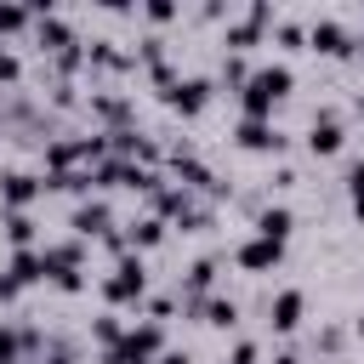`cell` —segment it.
<instances>
[{
	"instance_id": "1",
	"label": "cell",
	"mask_w": 364,
	"mask_h": 364,
	"mask_svg": "<svg viewBox=\"0 0 364 364\" xmlns=\"http://www.w3.org/2000/svg\"><path fill=\"white\" fill-rule=\"evenodd\" d=\"M290 91H296L290 63H262V68H250V80H245V91H239V108H245V119H273V108H279Z\"/></svg>"
},
{
	"instance_id": "2",
	"label": "cell",
	"mask_w": 364,
	"mask_h": 364,
	"mask_svg": "<svg viewBox=\"0 0 364 364\" xmlns=\"http://www.w3.org/2000/svg\"><path fill=\"white\" fill-rule=\"evenodd\" d=\"M40 256H46V279H51L57 290H68V296H80V290H85V239L40 245Z\"/></svg>"
},
{
	"instance_id": "3",
	"label": "cell",
	"mask_w": 364,
	"mask_h": 364,
	"mask_svg": "<svg viewBox=\"0 0 364 364\" xmlns=\"http://www.w3.org/2000/svg\"><path fill=\"white\" fill-rule=\"evenodd\" d=\"M273 23H279V11H273L267 0H250V6H245V17H228V28H222V46L245 57L250 46H262V34H267Z\"/></svg>"
},
{
	"instance_id": "4",
	"label": "cell",
	"mask_w": 364,
	"mask_h": 364,
	"mask_svg": "<svg viewBox=\"0 0 364 364\" xmlns=\"http://www.w3.org/2000/svg\"><path fill=\"white\" fill-rule=\"evenodd\" d=\"M307 51H318V57H341V63H347V57H358V34H353L341 17L324 11V17L307 23Z\"/></svg>"
},
{
	"instance_id": "5",
	"label": "cell",
	"mask_w": 364,
	"mask_h": 364,
	"mask_svg": "<svg viewBox=\"0 0 364 364\" xmlns=\"http://www.w3.org/2000/svg\"><path fill=\"white\" fill-rule=\"evenodd\" d=\"M142 290H148V267H142V256L131 250V256H119V262H114V273L102 279V296H108L114 307H136V301H142Z\"/></svg>"
},
{
	"instance_id": "6",
	"label": "cell",
	"mask_w": 364,
	"mask_h": 364,
	"mask_svg": "<svg viewBox=\"0 0 364 364\" xmlns=\"http://www.w3.org/2000/svg\"><path fill=\"white\" fill-rule=\"evenodd\" d=\"M216 97V80H205V74H182L171 91H165V102L182 114V119H199L205 114V102Z\"/></svg>"
},
{
	"instance_id": "7",
	"label": "cell",
	"mask_w": 364,
	"mask_h": 364,
	"mask_svg": "<svg viewBox=\"0 0 364 364\" xmlns=\"http://www.w3.org/2000/svg\"><path fill=\"white\" fill-rule=\"evenodd\" d=\"M341 148H347L341 114H336V108H318L313 125H307V154H313V159H330V154H341Z\"/></svg>"
},
{
	"instance_id": "8",
	"label": "cell",
	"mask_w": 364,
	"mask_h": 364,
	"mask_svg": "<svg viewBox=\"0 0 364 364\" xmlns=\"http://www.w3.org/2000/svg\"><path fill=\"white\" fill-rule=\"evenodd\" d=\"M34 46H40L46 57H57V51L80 46V34H74V28H68V17H57L51 6H34Z\"/></svg>"
},
{
	"instance_id": "9",
	"label": "cell",
	"mask_w": 364,
	"mask_h": 364,
	"mask_svg": "<svg viewBox=\"0 0 364 364\" xmlns=\"http://www.w3.org/2000/svg\"><path fill=\"white\" fill-rule=\"evenodd\" d=\"M40 193H46V176H28V171H0V210H28Z\"/></svg>"
},
{
	"instance_id": "10",
	"label": "cell",
	"mask_w": 364,
	"mask_h": 364,
	"mask_svg": "<svg viewBox=\"0 0 364 364\" xmlns=\"http://www.w3.org/2000/svg\"><path fill=\"white\" fill-rule=\"evenodd\" d=\"M233 142H239L245 154H279V148H284V131H279L273 119H239V125H233Z\"/></svg>"
},
{
	"instance_id": "11",
	"label": "cell",
	"mask_w": 364,
	"mask_h": 364,
	"mask_svg": "<svg viewBox=\"0 0 364 364\" xmlns=\"http://www.w3.org/2000/svg\"><path fill=\"white\" fill-rule=\"evenodd\" d=\"M68 228H74V239H108V233H114V210H108V199H80Z\"/></svg>"
},
{
	"instance_id": "12",
	"label": "cell",
	"mask_w": 364,
	"mask_h": 364,
	"mask_svg": "<svg viewBox=\"0 0 364 364\" xmlns=\"http://www.w3.org/2000/svg\"><path fill=\"white\" fill-rule=\"evenodd\" d=\"M233 262H239L245 273H273V267L284 262V245H279V239H262V233H250V239L233 250Z\"/></svg>"
},
{
	"instance_id": "13",
	"label": "cell",
	"mask_w": 364,
	"mask_h": 364,
	"mask_svg": "<svg viewBox=\"0 0 364 364\" xmlns=\"http://www.w3.org/2000/svg\"><path fill=\"white\" fill-rule=\"evenodd\" d=\"M85 108H91L108 131H125V125H131V102H125L119 91H91V102H85Z\"/></svg>"
},
{
	"instance_id": "14",
	"label": "cell",
	"mask_w": 364,
	"mask_h": 364,
	"mask_svg": "<svg viewBox=\"0 0 364 364\" xmlns=\"http://www.w3.org/2000/svg\"><path fill=\"white\" fill-rule=\"evenodd\" d=\"M188 313H199V324H210V330H233V324H239V301H233V296H205V301H193Z\"/></svg>"
},
{
	"instance_id": "15",
	"label": "cell",
	"mask_w": 364,
	"mask_h": 364,
	"mask_svg": "<svg viewBox=\"0 0 364 364\" xmlns=\"http://www.w3.org/2000/svg\"><path fill=\"white\" fill-rule=\"evenodd\" d=\"M301 307H307V301H301V290H279V296L267 301V324H273L279 336H290V330L301 324Z\"/></svg>"
},
{
	"instance_id": "16",
	"label": "cell",
	"mask_w": 364,
	"mask_h": 364,
	"mask_svg": "<svg viewBox=\"0 0 364 364\" xmlns=\"http://www.w3.org/2000/svg\"><path fill=\"white\" fill-rule=\"evenodd\" d=\"M125 347H131L136 358H159V353H165V324H154V318L131 324V330H125Z\"/></svg>"
},
{
	"instance_id": "17",
	"label": "cell",
	"mask_w": 364,
	"mask_h": 364,
	"mask_svg": "<svg viewBox=\"0 0 364 364\" xmlns=\"http://www.w3.org/2000/svg\"><path fill=\"white\" fill-rule=\"evenodd\" d=\"M290 228H296L290 205H262V210H256V233H262V239H279V245H284Z\"/></svg>"
},
{
	"instance_id": "18",
	"label": "cell",
	"mask_w": 364,
	"mask_h": 364,
	"mask_svg": "<svg viewBox=\"0 0 364 364\" xmlns=\"http://www.w3.org/2000/svg\"><path fill=\"white\" fill-rule=\"evenodd\" d=\"M159 239H165V222H159L154 210L136 216V222H125V245H131V250H154Z\"/></svg>"
},
{
	"instance_id": "19",
	"label": "cell",
	"mask_w": 364,
	"mask_h": 364,
	"mask_svg": "<svg viewBox=\"0 0 364 364\" xmlns=\"http://www.w3.org/2000/svg\"><path fill=\"white\" fill-rule=\"evenodd\" d=\"M6 273H11V279L28 290V284H40V279H46V256H40V250H11Z\"/></svg>"
},
{
	"instance_id": "20",
	"label": "cell",
	"mask_w": 364,
	"mask_h": 364,
	"mask_svg": "<svg viewBox=\"0 0 364 364\" xmlns=\"http://www.w3.org/2000/svg\"><path fill=\"white\" fill-rule=\"evenodd\" d=\"M216 80H222V85L239 97V91H245V80H250V63H245L239 51H222V68H216Z\"/></svg>"
},
{
	"instance_id": "21",
	"label": "cell",
	"mask_w": 364,
	"mask_h": 364,
	"mask_svg": "<svg viewBox=\"0 0 364 364\" xmlns=\"http://www.w3.org/2000/svg\"><path fill=\"white\" fill-rule=\"evenodd\" d=\"M6 239L17 250H34V216L28 210H6Z\"/></svg>"
},
{
	"instance_id": "22",
	"label": "cell",
	"mask_w": 364,
	"mask_h": 364,
	"mask_svg": "<svg viewBox=\"0 0 364 364\" xmlns=\"http://www.w3.org/2000/svg\"><path fill=\"white\" fill-rule=\"evenodd\" d=\"M11 34H34V11H23V6H0V46H6Z\"/></svg>"
},
{
	"instance_id": "23",
	"label": "cell",
	"mask_w": 364,
	"mask_h": 364,
	"mask_svg": "<svg viewBox=\"0 0 364 364\" xmlns=\"http://www.w3.org/2000/svg\"><path fill=\"white\" fill-rule=\"evenodd\" d=\"M273 40H279L284 51H307V28H301L296 17H279V23H273Z\"/></svg>"
},
{
	"instance_id": "24",
	"label": "cell",
	"mask_w": 364,
	"mask_h": 364,
	"mask_svg": "<svg viewBox=\"0 0 364 364\" xmlns=\"http://www.w3.org/2000/svg\"><path fill=\"white\" fill-rule=\"evenodd\" d=\"M23 85V57L11 46H0V91H17Z\"/></svg>"
},
{
	"instance_id": "25",
	"label": "cell",
	"mask_w": 364,
	"mask_h": 364,
	"mask_svg": "<svg viewBox=\"0 0 364 364\" xmlns=\"http://www.w3.org/2000/svg\"><path fill=\"white\" fill-rule=\"evenodd\" d=\"M182 17V6H171V0H148L142 6V23H154V28H165V23H176Z\"/></svg>"
},
{
	"instance_id": "26",
	"label": "cell",
	"mask_w": 364,
	"mask_h": 364,
	"mask_svg": "<svg viewBox=\"0 0 364 364\" xmlns=\"http://www.w3.org/2000/svg\"><path fill=\"white\" fill-rule=\"evenodd\" d=\"M91 336H97V341H102V347H119V341H125V324H119V318H114V313H102V318H97V324H91Z\"/></svg>"
},
{
	"instance_id": "27",
	"label": "cell",
	"mask_w": 364,
	"mask_h": 364,
	"mask_svg": "<svg viewBox=\"0 0 364 364\" xmlns=\"http://www.w3.org/2000/svg\"><path fill=\"white\" fill-rule=\"evenodd\" d=\"M341 182H347V193H364V159H353V165H347V176H341Z\"/></svg>"
},
{
	"instance_id": "28",
	"label": "cell",
	"mask_w": 364,
	"mask_h": 364,
	"mask_svg": "<svg viewBox=\"0 0 364 364\" xmlns=\"http://www.w3.org/2000/svg\"><path fill=\"white\" fill-rule=\"evenodd\" d=\"M256 358H262V353H256V341H239V347L228 353V364H256Z\"/></svg>"
},
{
	"instance_id": "29",
	"label": "cell",
	"mask_w": 364,
	"mask_h": 364,
	"mask_svg": "<svg viewBox=\"0 0 364 364\" xmlns=\"http://www.w3.org/2000/svg\"><path fill=\"white\" fill-rule=\"evenodd\" d=\"M17 296H23V284H17L11 273H0V301H17Z\"/></svg>"
},
{
	"instance_id": "30",
	"label": "cell",
	"mask_w": 364,
	"mask_h": 364,
	"mask_svg": "<svg viewBox=\"0 0 364 364\" xmlns=\"http://www.w3.org/2000/svg\"><path fill=\"white\" fill-rule=\"evenodd\" d=\"M159 364H193V358H188V353H176V347H171V353H159Z\"/></svg>"
},
{
	"instance_id": "31",
	"label": "cell",
	"mask_w": 364,
	"mask_h": 364,
	"mask_svg": "<svg viewBox=\"0 0 364 364\" xmlns=\"http://www.w3.org/2000/svg\"><path fill=\"white\" fill-rule=\"evenodd\" d=\"M353 216H358V222H364V193H353Z\"/></svg>"
},
{
	"instance_id": "32",
	"label": "cell",
	"mask_w": 364,
	"mask_h": 364,
	"mask_svg": "<svg viewBox=\"0 0 364 364\" xmlns=\"http://www.w3.org/2000/svg\"><path fill=\"white\" fill-rule=\"evenodd\" d=\"M273 364H301V358H296V353H279V358H273Z\"/></svg>"
},
{
	"instance_id": "33",
	"label": "cell",
	"mask_w": 364,
	"mask_h": 364,
	"mask_svg": "<svg viewBox=\"0 0 364 364\" xmlns=\"http://www.w3.org/2000/svg\"><path fill=\"white\" fill-rule=\"evenodd\" d=\"M358 341H364V313H358Z\"/></svg>"
},
{
	"instance_id": "34",
	"label": "cell",
	"mask_w": 364,
	"mask_h": 364,
	"mask_svg": "<svg viewBox=\"0 0 364 364\" xmlns=\"http://www.w3.org/2000/svg\"><path fill=\"white\" fill-rule=\"evenodd\" d=\"M358 51H364V40H358Z\"/></svg>"
},
{
	"instance_id": "35",
	"label": "cell",
	"mask_w": 364,
	"mask_h": 364,
	"mask_svg": "<svg viewBox=\"0 0 364 364\" xmlns=\"http://www.w3.org/2000/svg\"><path fill=\"white\" fill-rule=\"evenodd\" d=\"M358 108H364V97H358Z\"/></svg>"
}]
</instances>
